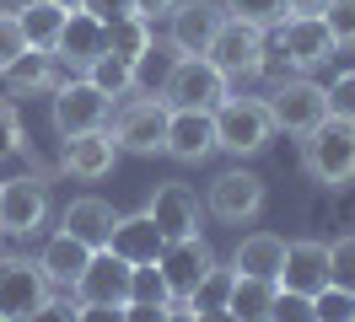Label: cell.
<instances>
[{
	"label": "cell",
	"mask_w": 355,
	"mask_h": 322,
	"mask_svg": "<svg viewBox=\"0 0 355 322\" xmlns=\"http://www.w3.org/2000/svg\"><path fill=\"white\" fill-rule=\"evenodd\" d=\"M302 172L323 188H350L355 183V124L323 118L312 134H302Z\"/></svg>",
	"instance_id": "obj_1"
},
{
	"label": "cell",
	"mask_w": 355,
	"mask_h": 322,
	"mask_svg": "<svg viewBox=\"0 0 355 322\" xmlns=\"http://www.w3.org/2000/svg\"><path fill=\"white\" fill-rule=\"evenodd\" d=\"M210 118H216V150L237 156V161H243V156H259V150L275 140L264 97H232V91H226L221 107H216Z\"/></svg>",
	"instance_id": "obj_2"
},
{
	"label": "cell",
	"mask_w": 355,
	"mask_h": 322,
	"mask_svg": "<svg viewBox=\"0 0 355 322\" xmlns=\"http://www.w3.org/2000/svg\"><path fill=\"white\" fill-rule=\"evenodd\" d=\"M269 107V124L286 129V134H312V129L329 118V97H323V86L307 81V75H291V81H275V91L264 97Z\"/></svg>",
	"instance_id": "obj_3"
},
{
	"label": "cell",
	"mask_w": 355,
	"mask_h": 322,
	"mask_svg": "<svg viewBox=\"0 0 355 322\" xmlns=\"http://www.w3.org/2000/svg\"><path fill=\"white\" fill-rule=\"evenodd\" d=\"M221 97H226V75L205 60V54H183V60H173L167 81H162V102H167V107H205V113H216Z\"/></svg>",
	"instance_id": "obj_4"
},
{
	"label": "cell",
	"mask_w": 355,
	"mask_h": 322,
	"mask_svg": "<svg viewBox=\"0 0 355 322\" xmlns=\"http://www.w3.org/2000/svg\"><path fill=\"white\" fill-rule=\"evenodd\" d=\"M113 145L130 150V156H156L167 140V102L162 97H130V102L113 113Z\"/></svg>",
	"instance_id": "obj_5"
},
{
	"label": "cell",
	"mask_w": 355,
	"mask_h": 322,
	"mask_svg": "<svg viewBox=\"0 0 355 322\" xmlns=\"http://www.w3.org/2000/svg\"><path fill=\"white\" fill-rule=\"evenodd\" d=\"M205 210L226 220V226H248V220H259L264 210V177L248 167H226L221 177H210V193H205Z\"/></svg>",
	"instance_id": "obj_6"
},
{
	"label": "cell",
	"mask_w": 355,
	"mask_h": 322,
	"mask_svg": "<svg viewBox=\"0 0 355 322\" xmlns=\"http://www.w3.org/2000/svg\"><path fill=\"white\" fill-rule=\"evenodd\" d=\"M205 60L216 64L226 75V86L232 81H253L259 75V64H264V33L259 27H248V21H221V33L210 38V48H205Z\"/></svg>",
	"instance_id": "obj_7"
},
{
	"label": "cell",
	"mask_w": 355,
	"mask_h": 322,
	"mask_svg": "<svg viewBox=\"0 0 355 322\" xmlns=\"http://www.w3.org/2000/svg\"><path fill=\"white\" fill-rule=\"evenodd\" d=\"M108 113H113V102L87 75H70V81H60V91H54V129H60V140L108 129Z\"/></svg>",
	"instance_id": "obj_8"
},
{
	"label": "cell",
	"mask_w": 355,
	"mask_h": 322,
	"mask_svg": "<svg viewBox=\"0 0 355 322\" xmlns=\"http://www.w3.org/2000/svg\"><path fill=\"white\" fill-rule=\"evenodd\" d=\"M130 274H135V263H124L113 247H97L70 296H76V306H124L130 301Z\"/></svg>",
	"instance_id": "obj_9"
},
{
	"label": "cell",
	"mask_w": 355,
	"mask_h": 322,
	"mask_svg": "<svg viewBox=\"0 0 355 322\" xmlns=\"http://www.w3.org/2000/svg\"><path fill=\"white\" fill-rule=\"evenodd\" d=\"M146 215H151V226L162 231V242H178V236H200L205 204L189 183H156L151 199H146Z\"/></svg>",
	"instance_id": "obj_10"
},
{
	"label": "cell",
	"mask_w": 355,
	"mask_h": 322,
	"mask_svg": "<svg viewBox=\"0 0 355 322\" xmlns=\"http://www.w3.org/2000/svg\"><path fill=\"white\" fill-rule=\"evenodd\" d=\"M156 269H162V279H167L173 301H189V296H194V285L216 269V253L205 247V236H178V242H162Z\"/></svg>",
	"instance_id": "obj_11"
},
{
	"label": "cell",
	"mask_w": 355,
	"mask_h": 322,
	"mask_svg": "<svg viewBox=\"0 0 355 322\" xmlns=\"http://www.w3.org/2000/svg\"><path fill=\"white\" fill-rule=\"evenodd\" d=\"M49 220V183L44 177H11L0 183V231L6 236H33Z\"/></svg>",
	"instance_id": "obj_12"
},
{
	"label": "cell",
	"mask_w": 355,
	"mask_h": 322,
	"mask_svg": "<svg viewBox=\"0 0 355 322\" xmlns=\"http://www.w3.org/2000/svg\"><path fill=\"white\" fill-rule=\"evenodd\" d=\"M162 150L173 156V161H210L216 156V118L205 113V107H167V140Z\"/></svg>",
	"instance_id": "obj_13"
},
{
	"label": "cell",
	"mask_w": 355,
	"mask_h": 322,
	"mask_svg": "<svg viewBox=\"0 0 355 322\" xmlns=\"http://www.w3.org/2000/svg\"><path fill=\"white\" fill-rule=\"evenodd\" d=\"M49 296H54V285L44 279L38 263H27V258H6V263H0V312L11 322L33 317Z\"/></svg>",
	"instance_id": "obj_14"
},
{
	"label": "cell",
	"mask_w": 355,
	"mask_h": 322,
	"mask_svg": "<svg viewBox=\"0 0 355 322\" xmlns=\"http://www.w3.org/2000/svg\"><path fill=\"white\" fill-rule=\"evenodd\" d=\"M167 38H173V48H178V60L183 54H205L210 48V38L221 33V21H226V11H221V0H178L173 11H167Z\"/></svg>",
	"instance_id": "obj_15"
},
{
	"label": "cell",
	"mask_w": 355,
	"mask_h": 322,
	"mask_svg": "<svg viewBox=\"0 0 355 322\" xmlns=\"http://www.w3.org/2000/svg\"><path fill=\"white\" fill-rule=\"evenodd\" d=\"M275 38H280V54H286L296 70H318V64H329L334 48H339V43L329 38L323 17H286L275 27Z\"/></svg>",
	"instance_id": "obj_16"
},
{
	"label": "cell",
	"mask_w": 355,
	"mask_h": 322,
	"mask_svg": "<svg viewBox=\"0 0 355 322\" xmlns=\"http://www.w3.org/2000/svg\"><path fill=\"white\" fill-rule=\"evenodd\" d=\"M113 161H119V145H113L108 129H92V134H70L65 145H60V167L76 177V183H97V177H108Z\"/></svg>",
	"instance_id": "obj_17"
},
{
	"label": "cell",
	"mask_w": 355,
	"mask_h": 322,
	"mask_svg": "<svg viewBox=\"0 0 355 322\" xmlns=\"http://www.w3.org/2000/svg\"><path fill=\"white\" fill-rule=\"evenodd\" d=\"M280 290H302V296H318L329 285V242H286V263H280Z\"/></svg>",
	"instance_id": "obj_18"
},
{
	"label": "cell",
	"mask_w": 355,
	"mask_h": 322,
	"mask_svg": "<svg viewBox=\"0 0 355 322\" xmlns=\"http://www.w3.org/2000/svg\"><path fill=\"white\" fill-rule=\"evenodd\" d=\"M103 48H108V27L92 17V11H70L65 33H60V43H54V60L70 64V70H87Z\"/></svg>",
	"instance_id": "obj_19"
},
{
	"label": "cell",
	"mask_w": 355,
	"mask_h": 322,
	"mask_svg": "<svg viewBox=\"0 0 355 322\" xmlns=\"http://www.w3.org/2000/svg\"><path fill=\"white\" fill-rule=\"evenodd\" d=\"M0 75H6V86H11V97H44V91L54 97L60 81H65L60 64H54V54H44V48H22Z\"/></svg>",
	"instance_id": "obj_20"
},
{
	"label": "cell",
	"mask_w": 355,
	"mask_h": 322,
	"mask_svg": "<svg viewBox=\"0 0 355 322\" xmlns=\"http://www.w3.org/2000/svg\"><path fill=\"white\" fill-rule=\"evenodd\" d=\"M113 204L108 199H97V193H87V199H70L65 215H60V231H70L76 242H87L92 253L97 247H108V236H113Z\"/></svg>",
	"instance_id": "obj_21"
},
{
	"label": "cell",
	"mask_w": 355,
	"mask_h": 322,
	"mask_svg": "<svg viewBox=\"0 0 355 322\" xmlns=\"http://www.w3.org/2000/svg\"><path fill=\"white\" fill-rule=\"evenodd\" d=\"M92 247L87 242H76L70 231L49 236V247L38 253V269H44V279L54 285V290H76V279H81V269H87Z\"/></svg>",
	"instance_id": "obj_22"
},
{
	"label": "cell",
	"mask_w": 355,
	"mask_h": 322,
	"mask_svg": "<svg viewBox=\"0 0 355 322\" xmlns=\"http://www.w3.org/2000/svg\"><path fill=\"white\" fill-rule=\"evenodd\" d=\"M108 247L124 258V263H156V253H162V231L151 226V215H146V210H140V215H119Z\"/></svg>",
	"instance_id": "obj_23"
},
{
	"label": "cell",
	"mask_w": 355,
	"mask_h": 322,
	"mask_svg": "<svg viewBox=\"0 0 355 322\" xmlns=\"http://www.w3.org/2000/svg\"><path fill=\"white\" fill-rule=\"evenodd\" d=\"M280 263H286V236L275 231H248L232 253V269L253 279H280Z\"/></svg>",
	"instance_id": "obj_24"
},
{
	"label": "cell",
	"mask_w": 355,
	"mask_h": 322,
	"mask_svg": "<svg viewBox=\"0 0 355 322\" xmlns=\"http://www.w3.org/2000/svg\"><path fill=\"white\" fill-rule=\"evenodd\" d=\"M275 279H253V274H237L232 279V296H226V312L237 322H269V306H275Z\"/></svg>",
	"instance_id": "obj_25"
},
{
	"label": "cell",
	"mask_w": 355,
	"mask_h": 322,
	"mask_svg": "<svg viewBox=\"0 0 355 322\" xmlns=\"http://www.w3.org/2000/svg\"><path fill=\"white\" fill-rule=\"evenodd\" d=\"M65 17L70 11H60L54 0H33L27 11H17V21H22V33H27V48L54 54V43H60V33H65Z\"/></svg>",
	"instance_id": "obj_26"
},
{
	"label": "cell",
	"mask_w": 355,
	"mask_h": 322,
	"mask_svg": "<svg viewBox=\"0 0 355 322\" xmlns=\"http://www.w3.org/2000/svg\"><path fill=\"white\" fill-rule=\"evenodd\" d=\"M81 75H87V81L113 102V97H130V91H135V81H140V64H130V60H119V54H108V48H103V54H97V60L81 70Z\"/></svg>",
	"instance_id": "obj_27"
},
{
	"label": "cell",
	"mask_w": 355,
	"mask_h": 322,
	"mask_svg": "<svg viewBox=\"0 0 355 322\" xmlns=\"http://www.w3.org/2000/svg\"><path fill=\"white\" fill-rule=\"evenodd\" d=\"M108 54L140 64L146 54H151V21H146V17H119V21H108Z\"/></svg>",
	"instance_id": "obj_28"
},
{
	"label": "cell",
	"mask_w": 355,
	"mask_h": 322,
	"mask_svg": "<svg viewBox=\"0 0 355 322\" xmlns=\"http://www.w3.org/2000/svg\"><path fill=\"white\" fill-rule=\"evenodd\" d=\"M221 11L232 21H248V27L269 33V27H280V21H286V0H221Z\"/></svg>",
	"instance_id": "obj_29"
},
{
	"label": "cell",
	"mask_w": 355,
	"mask_h": 322,
	"mask_svg": "<svg viewBox=\"0 0 355 322\" xmlns=\"http://www.w3.org/2000/svg\"><path fill=\"white\" fill-rule=\"evenodd\" d=\"M232 279H237V269H210V274L194 285V296L183 301V306H194V312H216V306H226V296H232Z\"/></svg>",
	"instance_id": "obj_30"
},
{
	"label": "cell",
	"mask_w": 355,
	"mask_h": 322,
	"mask_svg": "<svg viewBox=\"0 0 355 322\" xmlns=\"http://www.w3.org/2000/svg\"><path fill=\"white\" fill-rule=\"evenodd\" d=\"M130 301H140V306H173V290H167V279H162V269H156V263H135V274H130Z\"/></svg>",
	"instance_id": "obj_31"
},
{
	"label": "cell",
	"mask_w": 355,
	"mask_h": 322,
	"mask_svg": "<svg viewBox=\"0 0 355 322\" xmlns=\"http://www.w3.org/2000/svg\"><path fill=\"white\" fill-rule=\"evenodd\" d=\"M329 285H339V290L355 296V236L329 242Z\"/></svg>",
	"instance_id": "obj_32"
},
{
	"label": "cell",
	"mask_w": 355,
	"mask_h": 322,
	"mask_svg": "<svg viewBox=\"0 0 355 322\" xmlns=\"http://www.w3.org/2000/svg\"><path fill=\"white\" fill-rule=\"evenodd\" d=\"M312 312H318V322H350L355 317V296L339 290V285H323V290L312 296Z\"/></svg>",
	"instance_id": "obj_33"
},
{
	"label": "cell",
	"mask_w": 355,
	"mask_h": 322,
	"mask_svg": "<svg viewBox=\"0 0 355 322\" xmlns=\"http://www.w3.org/2000/svg\"><path fill=\"white\" fill-rule=\"evenodd\" d=\"M318 17H323V27H329V38L339 43V48L355 43V0H329Z\"/></svg>",
	"instance_id": "obj_34"
},
{
	"label": "cell",
	"mask_w": 355,
	"mask_h": 322,
	"mask_svg": "<svg viewBox=\"0 0 355 322\" xmlns=\"http://www.w3.org/2000/svg\"><path fill=\"white\" fill-rule=\"evenodd\" d=\"M269 322H318V312H312V296H302V290H275Z\"/></svg>",
	"instance_id": "obj_35"
},
{
	"label": "cell",
	"mask_w": 355,
	"mask_h": 322,
	"mask_svg": "<svg viewBox=\"0 0 355 322\" xmlns=\"http://www.w3.org/2000/svg\"><path fill=\"white\" fill-rule=\"evenodd\" d=\"M323 97H329V118H345V124H355V70L334 75V81L323 86Z\"/></svg>",
	"instance_id": "obj_36"
},
{
	"label": "cell",
	"mask_w": 355,
	"mask_h": 322,
	"mask_svg": "<svg viewBox=\"0 0 355 322\" xmlns=\"http://www.w3.org/2000/svg\"><path fill=\"white\" fill-rule=\"evenodd\" d=\"M27 48V33H22V21H17V11H0V70L17 60Z\"/></svg>",
	"instance_id": "obj_37"
},
{
	"label": "cell",
	"mask_w": 355,
	"mask_h": 322,
	"mask_svg": "<svg viewBox=\"0 0 355 322\" xmlns=\"http://www.w3.org/2000/svg\"><path fill=\"white\" fill-rule=\"evenodd\" d=\"M17 150H22V113H17V102H0V161Z\"/></svg>",
	"instance_id": "obj_38"
},
{
	"label": "cell",
	"mask_w": 355,
	"mask_h": 322,
	"mask_svg": "<svg viewBox=\"0 0 355 322\" xmlns=\"http://www.w3.org/2000/svg\"><path fill=\"white\" fill-rule=\"evenodd\" d=\"M81 11H92V17L103 21H119V17H135V0H81Z\"/></svg>",
	"instance_id": "obj_39"
},
{
	"label": "cell",
	"mask_w": 355,
	"mask_h": 322,
	"mask_svg": "<svg viewBox=\"0 0 355 322\" xmlns=\"http://www.w3.org/2000/svg\"><path fill=\"white\" fill-rule=\"evenodd\" d=\"M22 322H76V301H54L49 296L44 306H38L33 317H22Z\"/></svg>",
	"instance_id": "obj_40"
},
{
	"label": "cell",
	"mask_w": 355,
	"mask_h": 322,
	"mask_svg": "<svg viewBox=\"0 0 355 322\" xmlns=\"http://www.w3.org/2000/svg\"><path fill=\"white\" fill-rule=\"evenodd\" d=\"M76 322H124V306H76Z\"/></svg>",
	"instance_id": "obj_41"
},
{
	"label": "cell",
	"mask_w": 355,
	"mask_h": 322,
	"mask_svg": "<svg viewBox=\"0 0 355 322\" xmlns=\"http://www.w3.org/2000/svg\"><path fill=\"white\" fill-rule=\"evenodd\" d=\"M178 0H135V17H146V21H156V17H167Z\"/></svg>",
	"instance_id": "obj_42"
},
{
	"label": "cell",
	"mask_w": 355,
	"mask_h": 322,
	"mask_svg": "<svg viewBox=\"0 0 355 322\" xmlns=\"http://www.w3.org/2000/svg\"><path fill=\"white\" fill-rule=\"evenodd\" d=\"M329 0H286V17H318Z\"/></svg>",
	"instance_id": "obj_43"
},
{
	"label": "cell",
	"mask_w": 355,
	"mask_h": 322,
	"mask_svg": "<svg viewBox=\"0 0 355 322\" xmlns=\"http://www.w3.org/2000/svg\"><path fill=\"white\" fill-rule=\"evenodd\" d=\"M162 322H200V317H194V306H183V301H173V306L162 312Z\"/></svg>",
	"instance_id": "obj_44"
},
{
	"label": "cell",
	"mask_w": 355,
	"mask_h": 322,
	"mask_svg": "<svg viewBox=\"0 0 355 322\" xmlns=\"http://www.w3.org/2000/svg\"><path fill=\"white\" fill-rule=\"evenodd\" d=\"M194 317H200V322H237L232 312H226V306H216V312H194Z\"/></svg>",
	"instance_id": "obj_45"
},
{
	"label": "cell",
	"mask_w": 355,
	"mask_h": 322,
	"mask_svg": "<svg viewBox=\"0 0 355 322\" xmlns=\"http://www.w3.org/2000/svg\"><path fill=\"white\" fill-rule=\"evenodd\" d=\"M54 6H60V11H81V0H54Z\"/></svg>",
	"instance_id": "obj_46"
},
{
	"label": "cell",
	"mask_w": 355,
	"mask_h": 322,
	"mask_svg": "<svg viewBox=\"0 0 355 322\" xmlns=\"http://www.w3.org/2000/svg\"><path fill=\"white\" fill-rule=\"evenodd\" d=\"M0 322H11V317H6V312H0Z\"/></svg>",
	"instance_id": "obj_47"
},
{
	"label": "cell",
	"mask_w": 355,
	"mask_h": 322,
	"mask_svg": "<svg viewBox=\"0 0 355 322\" xmlns=\"http://www.w3.org/2000/svg\"><path fill=\"white\" fill-rule=\"evenodd\" d=\"M350 322H355V317H350Z\"/></svg>",
	"instance_id": "obj_48"
}]
</instances>
